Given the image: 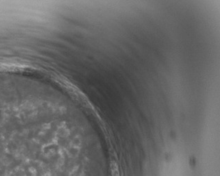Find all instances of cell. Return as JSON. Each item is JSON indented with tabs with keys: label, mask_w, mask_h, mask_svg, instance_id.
<instances>
[{
	"label": "cell",
	"mask_w": 220,
	"mask_h": 176,
	"mask_svg": "<svg viewBox=\"0 0 220 176\" xmlns=\"http://www.w3.org/2000/svg\"><path fill=\"white\" fill-rule=\"evenodd\" d=\"M112 175L113 176H119V174H118V171H117V167H115V168H113Z\"/></svg>",
	"instance_id": "1"
}]
</instances>
